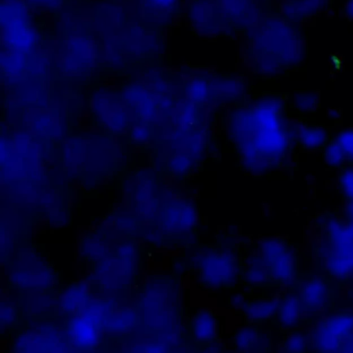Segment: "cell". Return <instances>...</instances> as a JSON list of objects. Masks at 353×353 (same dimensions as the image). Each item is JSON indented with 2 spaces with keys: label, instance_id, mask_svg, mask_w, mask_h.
<instances>
[{
  "label": "cell",
  "instance_id": "obj_1",
  "mask_svg": "<svg viewBox=\"0 0 353 353\" xmlns=\"http://www.w3.org/2000/svg\"><path fill=\"white\" fill-rule=\"evenodd\" d=\"M263 258L267 265L270 280L276 282L289 281L294 274L296 253L284 239L268 241Z\"/></svg>",
  "mask_w": 353,
  "mask_h": 353
},
{
  "label": "cell",
  "instance_id": "obj_2",
  "mask_svg": "<svg viewBox=\"0 0 353 353\" xmlns=\"http://www.w3.org/2000/svg\"><path fill=\"white\" fill-rule=\"evenodd\" d=\"M329 285L321 278H311L303 283L299 297L301 310L314 313L322 309L329 299Z\"/></svg>",
  "mask_w": 353,
  "mask_h": 353
},
{
  "label": "cell",
  "instance_id": "obj_3",
  "mask_svg": "<svg viewBox=\"0 0 353 353\" xmlns=\"http://www.w3.org/2000/svg\"><path fill=\"white\" fill-rule=\"evenodd\" d=\"M223 253H216L207 259V268L201 269L204 274L202 276L208 277L209 282L218 283V288L225 286V284L232 279V276L236 273V266L233 259H229L222 255Z\"/></svg>",
  "mask_w": 353,
  "mask_h": 353
},
{
  "label": "cell",
  "instance_id": "obj_4",
  "mask_svg": "<svg viewBox=\"0 0 353 353\" xmlns=\"http://www.w3.org/2000/svg\"><path fill=\"white\" fill-rule=\"evenodd\" d=\"M192 330L195 343H211L216 334L215 314L209 310H199L192 320Z\"/></svg>",
  "mask_w": 353,
  "mask_h": 353
},
{
  "label": "cell",
  "instance_id": "obj_5",
  "mask_svg": "<svg viewBox=\"0 0 353 353\" xmlns=\"http://www.w3.org/2000/svg\"><path fill=\"white\" fill-rule=\"evenodd\" d=\"M312 347L318 352H341L343 341L334 335L321 321L312 331Z\"/></svg>",
  "mask_w": 353,
  "mask_h": 353
},
{
  "label": "cell",
  "instance_id": "obj_6",
  "mask_svg": "<svg viewBox=\"0 0 353 353\" xmlns=\"http://www.w3.org/2000/svg\"><path fill=\"white\" fill-rule=\"evenodd\" d=\"M301 311L299 296L292 294L286 296L279 304L276 313L280 325L284 327H292L296 325L299 320Z\"/></svg>",
  "mask_w": 353,
  "mask_h": 353
},
{
  "label": "cell",
  "instance_id": "obj_7",
  "mask_svg": "<svg viewBox=\"0 0 353 353\" xmlns=\"http://www.w3.org/2000/svg\"><path fill=\"white\" fill-rule=\"evenodd\" d=\"M326 327L336 336L344 341L353 333V312H339L323 321Z\"/></svg>",
  "mask_w": 353,
  "mask_h": 353
},
{
  "label": "cell",
  "instance_id": "obj_8",
  "mask_svg": "<svg viewBox=\"0 0 353 353\" xmlns=\"http://www.w3.org/2000/svg\"><path fill=\"white\" fill-rule=\"evenodd\" d=\"M279 303L268 300L250 301L245 307V316L251 322L267 321L276 314Z\"/></svg>",
  "mask_w": 353,
  "mask_h": 353
},
{
  "label": "cell",
  "instance_id": "obj_9",
  "mask_svg": "<svg viewBox=\"0 0 353 353\" xmlns=\"http://www.w3.org/2000/svg\"><path fill=\"white\" fill-rule=\"evenodd\" d=\"M268 339L263 336L256 328H244L239 332L235 336L236 347L239 351H246L248 349L263 347Z\"/></svg>",
  "mask_w": 353,
  "mask_h": 353
},
{
  "label": "cell",
  "instance_id": "obj_10",
  "mask_svg": "<svg viewBox=\"0 0 353 353\" xmlns=\"http://www.w3.org/2000/svg\"><path fill=\"white\" fill-rule=\"evenodd\" d=\"M301 141L308 149H316L326 144L325 131L318 127L308 126L301 133Z\"/></svg>",
  "mask_w": 353,
  "mask_h": 353
},
{
  "label": "cell",
  "instance_id": "obj_11",
  "mask_svg": "<svg viewBox=\"0 0 353 353\" xmlns=\"http://www.w3.org/2000/svg\"><path fill=\"white\" fill-rule=\"evenodd\" d=\"M312 348V340L306 332L295 331L290 334L283 342V348L286 352H304Z\"/></svg>",
  "mask_w": 353,
  "mask_h": 353
},
{
  "label": "cell",
  "instance_id": "obj_12",
  "mask_svg": "<svg viewBox=\"0 0 353 353\" xmlns=\"http://www.w3.org/2000/svg\"><path fill=\"white\" fill-rule=\"evenodd\" d=\"M323 154L326 163L332 168L343 167L347 160L344 152L335 139L325 145Z\"/></svg>",
  "mask_w": 353,
  "mask_h": 353
},
{
  "label": "cell",
  "instance_id": "obj_13",
  "mask_svg": "<svg viewBox=\"0 0 353 353\" xmlns=\"http://www.w3.org/2000/svg\"><path fill=\"white\" fill-rule=\"evenodd\" d=\"M339 188L342 196L353 201V164L343 168L339 175Z\"/></svg>",
  "mask_w": 353,
  "mask_h": 353
},
{
  "label": "cell",
  "instance_id": "obj_14",
  "mask_svg": "<svg viewBox=\"0 0 353 353\" xmlns=\"http://www.w3.org/2000/svg\"><path fill=\"white\" fill-rule=\"evenodd\" d=\"M335 140L344 152L347 160L353 164V129L341 130Z\"/></svg>",
  "mask_w": 353,
  "mask_h": 353
},
{
  "label": "cell",
  "instance_id": "obj_15",
  "mask_svg": "<svg viewBox=\"0 0 353 353\" xmlns=\"http://www.w3.org/2000/svg\"><path fill=\"white\" fill-rule=\"evenodd\" d=\"M344 12L347 17L353 19V0H346Z\"/></svg>",
  "mask_w": 353,
  "mask_h": 353
}]
</instances>
